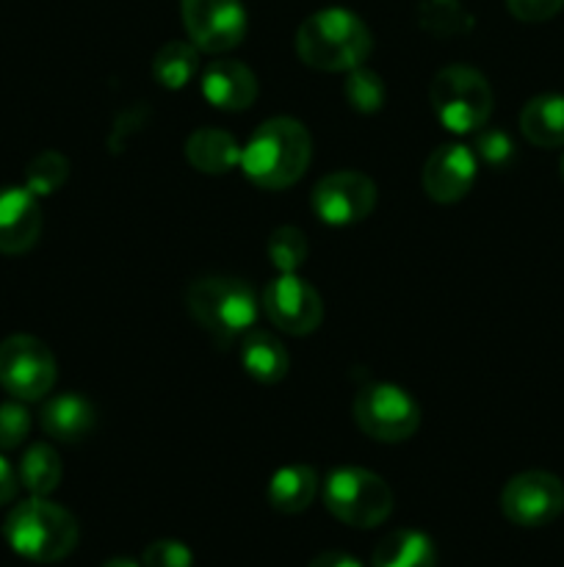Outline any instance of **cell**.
<instances>
[{
  "label": "cell",
  "mask_w": 564,
  "mask_h": 567,
  "mask_svg": "<svg viewBox=\"0 0 564 567\" xmlns=\"http://www.w3.org/2000/svg\"><path fill=\"white\" fill-rule=\"evenodd\" d=\"M202 97L219 111H243L258 97V78L241 61H210L202 72Z\"/></svg>",
  "instance_id": "cell-15"
},
{
  "label": "cell",
  "mask_w": 564,
  "mask_h": 567,
  "mask_svg": "<svg viewBox=\"0 0 564 567\" xmlns=\"http://www.w3.org/2000/svg\"><path fill=\"white\" fill-rule=\"evenodd\" d=\"M188 310L219 343H232L254 330L260 299L249 282L236 277H202L188 288Z\"/></svg>",
  "instance_id": "cell-4"
},
{
  "label": "cell",
  "mask_w": 564,
  "mask_h": 567,
  "mask_svg": "<svg viewBox=\"0 0 564 567\" xmlns=\"http://www.w3.org/2000/svg\"><path fill=\"white\" fill-rule=\"evenodd\" d=\"M370 567H437V548L418 529H398L374 548Z\"/></svg>",
  "instance_id": "cell-21"
},
{
  "label": "cell",
  "mask_w": 564,
  "mask_h": 567,
  "mask_svg": "<svg viewBox=\"0 0 564 567\" xmlns=\"http://www.w3.org/2000/svg\"><path fill=\"white\" fill-rule=\"evenodd\" d=\"M307 567H365L357 557L346 551H324L313 559Z\"/></svg>",
  "instance_id": "cell-33"
},
{
  "label": "cell",
  "mask_w": 564,
  "mask_h": 567,
  "mask_svg": "<svg viewBox=\"0 0 564 567\" xmlns=\"http://www.w3.org/2000/svg\"><path fill=\"white\" fill-rule=\"evenodd\" d=\"M199 55L191 42H166L153 59V78L164 89H186L197 75Z\"/></svg>",
  "instance_id": "cell-23"
},
{
  "label": "cell",
  "mask_w": 564,
  "mask_h": 567,
  "mask_svg": "<svg viewBox=\"0 0 564 567\" xmlns=\"http://www.w3.org/2000/svg\"><path fill=\"white\" fill-rule=\"evenodd\" d=\"M144 567H194V554L180 540H155L144 548Z\"/></svg>",
  "instance_id": "cell-30"
},
{
  "label": "cell",
  "mask_w": 564,
  "mask_h": 567,
  "mask_svg": "<svg viewBox=\"0 0 564 567\" xmlns=\"http://www.w3.org/2000/svg\"><path fill=\"white\" fill-rule=\"evenodd\" d=\"M260 310L288 336H310L324 321L318 291L299 275H276L260 293Z\"/></svg>",
  "instance_id": "cell-11"
},
{
  "label": "cell",
  "mask_w": 564,
  "mask_h": 567,
  "mask_svg": "<svg viewBox=\"0 0 564 567\" xmlns=\"http://www.w3.org/2000/svg\"><path fill=\"white\" fill-rule=\"evenodd\" d=\"M418 22L435 37H462L473 28V17L459 0H420Z\"/></svg>",
  "instance_id": "cell-24"
},
{
  "label": "cell",
  "mask_w": 564,
  "mask_h": 567,
  "mask_svg": "<svg viewBox=\"0 0 564 567\" xmlns=\"http://www.w3.org/2000/svg\"><path fill=\"white\" fill-rule=\"evenodd\" d=\"M343 94H346L348 105L359 114H376V111L385 105V83L376 72L365 70V66H354L348 70V81L343 86Z\"/></svg>",
  "instance_id": "cell-27"
},
{
  "label": "cell",
  "mask_w": 564,
  "mask_h": 567,
  "mask_svg": "<svg viewBox=\"0 0 564 567\" xmlns=\"http://www.w3.org/2000/svg\"><path fill=\"white\" fill-rule=\"evenodd\" d=\"M180 11L188 39L205 53H227L247 37L241 0H180Z\"/></svg>",
  "instance_id": "cell-10"
},
{
  "label": "cell",
  "mask_w": 564,
  "mask_h": 567,
  "mask_svg": "<svg viewBox=\"0 0 564 567\" xmlns=\"http://www.w3.org/2000/svg\"><path fill=\"white\" fill-rule=\"evenodd\" d=\"M476 158H481L492 169L509 166L514 158L512 138L503 131H495V127H481V133L476 136Z\"/></svg>",
  "instance_id": "cell-29"
},
{
  "label": "cell",
  "mask_w": 564,
  "mask_h": 567,
  "mask_svg": "<svg viewBox=\"0 0 564 567\" xmlns=\"http://www.w3.org/2000/svg\"><path fill=\"white\" fill-rule=\"evenodd\" d=\"M97 424L92 402L81 393H59L42 408V430L59 443H81Z\"/></svg>",
  "instance_id": "cell-16"
},
{
  "label": "cell",
  "mask_w": 564,
  "mask_h": 567,
  "mask_svg": "<svg viewBox=\"0 0 564 567\" xmlns=\"http://www.w3.org/2000/svg\"><path fill=\"white\" fill-rule=\"evenodd\" d=\"M431 109L451 133H476L492 114V89L481 72L470 66H446L431 81Z\"/></svg>",
  "instance_id": "cell-6"
},
{
  "label": "cell",
  "mask_w": 564,
  "mask_h": 567,
  "mask_svg": "<svg viewBox=\"0 0 564 567\" xmlns=\"http://www.w3.org/2000/svg\"><path fill=\"white\" fill-rule=\"evenodd\" d=\"M354 421L379 443H401L418 432L420 408L404 388L370 382L354 396Z\"/></svg>",
  "instance_id": "cell-7"
},
{
  "label": "cell",
  "mask_w": 564,
  "mask_h": 567,
  "mask_svg": "<svg viewBox=\"0 0 564 567\" xmlns=\"http://www.w3.org/2000/svg\"><path fill=\"white\" fill-rule=\"evenodd\" d=\"M17 487H20V476H17V471L11 468L9 460L0 454V507L9 502H14Z\"/></svg>",
  "instance_id": "cell-32"
},
{
  "label": "cell",
  "mask_w": 564,
  "mask_h": 567,
  "mask_svg": "<svg viewBox=\"0 0 564 567\" xmlns=\"http://www.w3.org/2000/svg\"><path fill=\"white\" fill-rule=\"evenodd\" d=\"M42 208L25 186L0 188V252L22 255L39 241Z\"/></svg>",
  "instance_id": "cell-14"
},
{
  "label": "cell",
  "mask_w": 564,
  "mask_h": 567,
  "mask_svg": "<svg viewBox=\"0 0 564 567\" xmlns=\"http://www.w3.org/2000/svg\"><path fill=\"white\" fill-rule=\"evenodd\" d=\"M506 9L520 22H545L564 9V0H506Z\"/></svg>",
  "instance_id": "cell-31"
},
{
  "label": "cell",
  "mask_w": 564,
  "mask_h": 567,
  "mask_svg": "<svg viewBox=\"0 0 564 567\" xmlns=\"http://www.w3.org/2000/svg\"><path fill=\"white\" fill-rule=\"evenodd\" d=\"M103 567H144V565H138L136 559H127V557H114V559H108V563H105Z\"/></svg>",
  "instance_id": "cell-34"
},
{
  "label": "cell",
  "mask_w": 564,
  "mask_h": 567,
  "mask_svg": "<svg viewBox=\"0 0 564 567\" xmlns=\"http://www.w3.org/2000/svg\"><path fill=\"white\" fill-rule=\"evenodd\" d=\"M17 476H20V485L25 487L31 496L48 498L50 493L59 487L64 468H61V460L59 454H55V449H50L48 443H33V446L22 454Z\"/></svg>",
  "instance_id": "cell-22"
},
{
  "label": "cell",
  "mask_w": 564,
  "mask_h": 567,
  "mask_svg": "<svg viewBox=\"0 0 564 567\" xmlns=\"http://www.w3.org/2000/svg\"><path fill=\"white\" fill-rule=\"evenodd\" d=\"M238 358H241L243 371H247L254 382H263V385L282 382L288 377V369H291V358H288L285 347H282L280 338H274L271 332L249 330L247 336L241 338Z\"/></svg>",
  "instance_id": "cell-18"
},
{
  "label": "cell",
  "mask_w": 564,
  "mask_h": 567,
  "mask_svg": "<svg viewBox=\"0 0 564 567\" xmlns=\"http://www.w3.org/2000/svg\"><path fill=\"white\" fill-rule=\"evenodd\" d=\"M31 432V413L25 410V404L20 399L14 402L0 404V449L9 452V449H17Z\"/></svg>",
  "instance_id": "cell-28"
},
{
  "label": "cell",
  "mask_w": 564,
  "mask_h": 567,
  "mask_svg": "<svg viewBox=\"0 0 564 567\" xmlns=\"http://www.w3.org/2000/svg\"><path fill=\"white\" fill-rule=\"evenodd\" d=\"M313 155V138L307 127L293 116L265 120L241 147V172L265 192L293 186Z\"/></svg>",
  "instance_id": "cell-1"
},
{
  "label": "cell",
  "mask_w": 564,
  "mask_h": 567,
  "mask_svg": "<svg viewBox=\"0 0 564 567\" xmlns=\"http://www.w3.org/2000/svg\"><path fill=\"white\" fill-rule=\"evenodd\" d=\"M0 385L11 399L39 402L55 385V358L39 338L11 336L0 343Z\"/></svg>",
  "instance_id": "cell-8"
},
{
  "label": "cell",
  "mask_w": 564,
  "mask_h": 567,
  "mask_svg": "<svg viewBox=\"0 0 564 567\" xmlns=\"http://www.w3.org/2000/svg\"><path fill=\"white\" fill-rule=\"evenodd\" d=\"M370 50L374 37L368 25L341 6L315 11L296 31V55L321 72H348L363 66Z\"/></svg>",
  "instance_id": "cell-2"
},
{
  "label": "cell",
  "mask_w": 564,
  "mask_h": 567,
  "mask_svg": "<svg viewBox=\"0 0 564 567\" xmlns=\"http://www.w3.org/2000/svg\"><path fill=\"white\" fill-rule=\"evenodd\" d=\"M3 537L11 551L28 563L50 565L75 551L81 529L70 509L42 496H31L6 515Z\"/></svg>",
  "instance_id": "cell-3"
},
{
  "label": "cell",
  "mask_w": 564,
  "mask_h": 567,
  "mask_svg": "<svg viewBox=\"0 0 564 567\" xmlns=\"http://www.w3.org/2000/svg\"><path fill=\"white\" fill-rule=\"evenodd\" d=\"M520 131L534 147H564V94H540L520 111Z\"/></svg>",
  "instance_id": "cell-19"
},
{
  "label": "cell",
  "mask_w": 564,
  "mask_h": 567,
  "mask_svg": "<svg viewBox=\"0 0 564 567\" xmlns=\"http://www.w3.org/2000/svg\"><path fill=\"white\" fill-rule=\"evenodd\" d=\"M501 513L523 529H540L564 513V482L547 471H523L501 491Z\"/></svg>",
  "instance_id": "cell-9"
},
{
  "label": "cell",
  "mask_w": 564,
  "mask_h": 567,
  "mask_svg": "<svg viewBox=\"0 0 564 567\" xmlns=\"http://www.w3.org/2000/svg\"><path fill=\"white\" fill-rule=\"evenodd\" d=\"M269 260L280 275H296L307 260V238L299 227H276L269 238Z\"/></svg>",
  "instance_id": "cell-26"
},
{
  "label": "cell",
  "mask_w": 564,
  "mask_h": 567,
  "mask_svg": "<svg viewBox=\"0 0 564 567\" xmlns=\"http://www.w3.org/2000/svg\"><path fill=\"white\" fill-rule=\"evenodd\" d=\"M479 158L464 144H442L424 166V192L442 205L459 203L473 188Z\"/></svg>",
  "instance_id": "cell-13"
},
{
  "label": "cell",
  "mask_w": 564,
  "mask_h": 567,
  "mask_svg": "<svg viewBox=\"0 0 564 567\" xmlns=\"http://www.w3.org/2000/svg\"><path fill=\"white\" fill-rule=\"evenodd\" d=\"M186 158L202 175H227L241 164V144L219 127H199L186 138Z\"/></svg>",
  "instance_id": "cell-17"
},
{
  "label": "cell",
  "mask_w": 564,
  "mask_h": 567,
  "mask_svg": "<svg viewBox=\"0 0 564 567\" xmlns=\"http://www.w3.org/2000/svg\"><path fill=\"white\" fill-rule=\"evenodd\" d=\"M558 175H562V181H564V153H562V161H558Z\"/></svg>",
  "instance_id": "cell-35"
},
{
  "label": "cell",
  "mask_w": 564,
  "mask_h": 567,
  "mask_svg": "<svg viewBox=\"0 0 564 567\" xmlns=\"http://www.w3.org/2000/svg\"><path fill=\"white\" fill-rule=\"evenodd\" d=\"M70 177V161L55 150H44L25 166V188L33 197H50Z\"/></svg>",
  "instance_id": "cell-25"
},
{
  "label": "cell",
  "mask_w": 564,
  "mask_h": 567,
  "mask_svg": "<svg viewBox=\"0 0 564 567\" xmlns=\"http://www.w3.org/2000/svg\"><path fill=\"white\" fill-rule=\"evenodd\" d=\"M313 210L324 225L348 227L368 219L376 205V183L354 169L332 172L313 188Z\"/></svg>",
  "instance_id": "cell-12"
},
{
  "label": "cell",
  "mask_w": 564,
  "mask_h": 567,
  "mask_svg": "<svg viewBox=\"0 0 564 567\" xmlns=\"http://www.w3.org/2000/svg\"><path fill=\"white\" fill-rule=\"evenodd\" d=\"M324 507L341 524L354 529H374L393 513V491L379 474L357 465L335 468L324 482Z\"/></svg>",
  "instance_id": "cell-5"
},
{
  "label": "cell",
  "mask_w": 564,
  "mask_h": 567,
  "mask_svg": "<svg viewBox=\"0 0 564 567\" xmlns=\"http://www.w3.org/2000/svg\"><path fill=\"white\" fill-rule=\"evenodd\" d=\"M318 493V474L310 465H285L269 482V504L282 515H299Z\"/></svg>",
  "instance_id": "cell-20"
}]
</instances>
